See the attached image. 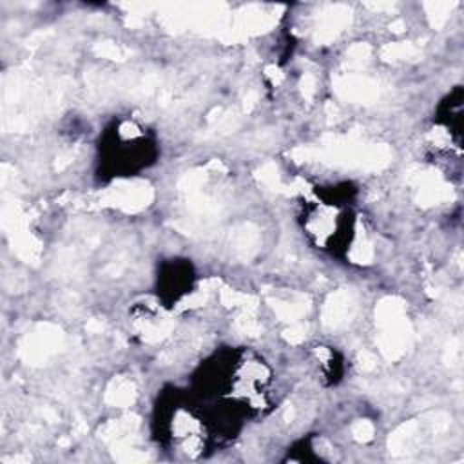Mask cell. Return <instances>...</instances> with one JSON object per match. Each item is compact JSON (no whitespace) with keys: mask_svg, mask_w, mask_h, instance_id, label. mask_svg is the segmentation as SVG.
Returning a JSON list of instances; mask_svg holds the SVG:
<instances>
[{"mask_svg":"<svg viewBox=\"0 0 464 464\" xmlns=\"http://www.w3.org/2000/svg\"><path fill=\"white\" fill-rule=\"evenodd\" d=\"M304 232L321 248H335L352 236V218L341 208L328 203H315L304 210Z\"/></svg>","mask_w":464,"mask_h":464,"instance_id":"1","label":"cell"}]
</instances>
